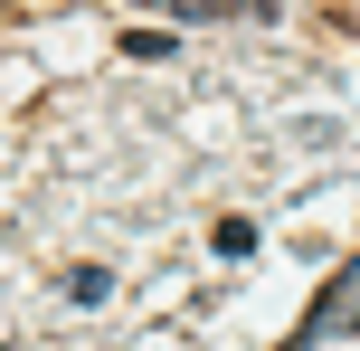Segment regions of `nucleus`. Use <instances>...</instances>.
<instances>
[{
	"instance_id": "obj_1",
	"label": "nucleus",
	"mask_w": 360,
	"mask_h": 351,
	"mask_svg": "<svg viewBox=\"0 0 360 351\" xmlns=\"http://www.w3.org/2000/svg\"><path fill=\"white\" fill-rule=\"evenodd\" d=\"M351 333H360V266H342L332 295L304 314V351H313V342H351Z\"/></svg>"
},
{
	"instance_id": "obj_2",
	"label": "nucleus",
	"mask_w": 360,
	"mask_h": 351,
	"mask_svg": "<svg viewBox=\"0 0 360 351\" xmlns=\"http://www.w3.org/2000/svg\"><path fill=\"white\" fill-rule=\"evenodd\" d=\"M209 247H218V257H256V219H218Z\"/></svg>"
},
{
	"instance_id": "obj_3",
	"label": "nucleus",
	"mask_w": 360,
	"mask_h": 351,
	"mask_svg": "<svg viewBox=\"0 0 360 351\" xmlns=\"http://www.w3.org/2000/svg\"><path fill=\"white\" fill-rule=\"evenodd\" d=\"M67 295H76V304H105V295H114V276H105V266H76Z\"/></svg>"
},
{
	"instance_id": "obj_4",
	"label": "nucleus",
	"mask_w": 360,
	"mask_h": 351,
	"mask_svg": "<svg viewBox=\"0 0 360 351\" xmlns=\"http://www.w3.org/2000/svg\"><path fill=\"white\" fill-rule=\"evenodd\" d=\"M171 19H228V10H247V0H162Z\"/></svg>"
}]
</instances>
